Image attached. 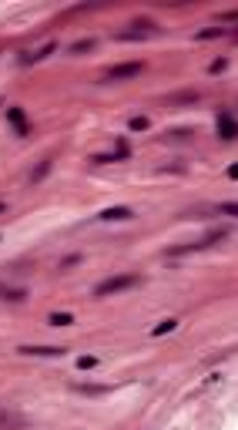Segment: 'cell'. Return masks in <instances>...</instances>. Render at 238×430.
I'll list each match as a JSON object with an SVG mask.
<instances>
[{
	"mask_svg": "<svg viewBox=\"0 0 238 430\" xmlns=\"http://www.w3.org/2000/svg\"><path fill=\"white\" fill-rule=\"evenodd\" d=\"M131 286H138V276H111V279L97 282L94 286V296H111V293H124V289H131Z\"/></svg>",
	"mask_w": 238,
	"mask_h": 430,
	"instance_id": "cell-1",
	"label": "cell"
},
{
	"mask_svg": "<svg viewBox=\"0 0 238 430\" xmlns=\"http://www.w3.org/2000/svg\"><path fill=\"white\" fill-rule=\"evenodd\" d=\"M228 235V229H215V232H208L205 239H198V242H191V245H181V249H171L168 256H181V252H198V249H208V245H215V242H221Z\"/></svg>",
	"mask_w": 238,
	"mask_h": 430,
	"instance_id": "cell-2",
	"label": "cell"
},
{
	"mask_svg": "<svg viewBox=\"0 0 238 430\" xmlns=\"http://www.w3.org/2000/svg\"><path fill=\"white\" fill-rule=\"evenodd\" d=\"M141 61H128V64H118V67H111L108 74H104V81H128V77H138L141 74Z\"/></svg>",
	"mask_w": 238,
	"mask_h": 430,
	"instance_id": "cell-3",
	"label": "cell"
},
{
	"mask_svg": "<svg viewBox=\"0 0 238 430\" xmlns=\"http://www.w3.org/2000/svg\"><path fill=\"white\" fill-rule=\"evenodd\" d=\"M154 31H158V27H154L151 20H134L131 31H121V34H118V40H141V37H151Z\"/></svg>",
	"mask_w": 238,
	"mask_h": 430,
	"instance_id": "cell-4",
	"label": "cell"
},
{
	"mask_svg": "<svg viewBox=\"0 0 238 430\" xmlns=\"http://www.w3.org/2000/svg\"><path fill=\"white\" fill-rule=\"evenodd\" d=\"M218 138L221 141L235 138V114H232V108H221L218 111Z\"/></svg>",
	"mask_w": 238,
	"mask_h": 430,
	"instance_id": "cell-5",
	"label": "cell"
},
{
	"mask_svg": "<svg viewBox=\"0 0 238 430\" xmlns=\"http://www.w3.org/2000/svg\"><path fill=\"white\" fill-rule=\"evenodd\" d=\"M128 155H131L128 145H124V141H118V148H114V151H108V155H94V162H97V165H108V162H124Z\"/></svg>",
	"mask_w": 238,
	"mask_h": 430,
	"instance_id": "cell-6",
	"label": "cell"
},
{
	"mask_svg": "<svg viewBox=\"0 0 238 430\" xmlns=\"http://www.w3.org/2000/svg\"><path fill=\"white\" fill-rule=\"evenodd\" d=\"M131 215H134V212H131L128 205H114V208H104V212H101L104 222H128Z\"/></svg>",
	"mask_w": 238,
	"mask_h": 430,
	"instance_id": "cell-7",
	"label": "cell"
},
{
	"mask_svg": "<svg viewBox=\"0 0 238 430\" xmlns=\"http://www.w3.org/2000/svg\"><path fill=\"white\" fill-rule=\"evenodd\" d=\"M24 356H64V346H20Z\"/></svg>",
	"mask_w": 238,
	"mask_h": 430,
	"instance_id": "cell-8",
	"label": "cell"
},
{
	"mask_svg": "<svg viewBox=\"0 0 238 430\" xmlns=\"http://www.w3.org/2000/svg\"><path fill=\"white\" fill-rule=\"evenodd\" d=\"M7 118H10V125H14V131H17V134H30L27 118H24V111H20V108H7Z\"/></svg>",
	"mask_w": 238,
	"mask_h": 430,
	"instance_id": "cell-9",
	"label": "cell"
},
{
	"mask_svg": "<svg viewBox=\"0 0 238 430\" xmlns=\"http://www.w3.org/2000/svg\"><path fill=\"white\" fill-rule=\"evenodd\" d=\"M198 98H202L198 91H178V94H168L165 104H195Z\"/></svg>",
	"mask_w": 238,
	"mask_h": 430,
	"instance_id": "cell-10",
	"label": "cell"
},
{
	"mask_svg": "<svg viewBox=\"0 0 238 430\" xmlns=\"http://www.w3.org/2000/svg\"><path fill=\"white\" fill-rule=\"evenodd\" d=\"M54 51H57V40H51V44H44L40 51H34V54H24V57H20V64H34V61H44V57H47V54H54Z\"/></svg>",
	"mask_w": 238,
	"mask_h": 430,
	"instance_id": "cell-11",
	"label": "cell"
},
{
	"mask_svg": "<svg viewBox=\"0 0 238 430\" xmlns=\"http://www.w3.org/2000/svg\"><path fill=\"white\" fill-rule=\"evenodd\" d=\"M215 37H225V27H205L195 34V40H215Z\"/></svg>",
	"mask_w": 238,
	"mask_h": 430,
	"instance_id": "cell-12",
	"label": "cell"
},
{
	"mask_svg": "<svg viewBox=\"0 0 238 430\" xmlns=\"http://www.w3.org/2000/svg\"><path fill=\"white\" fill-rule=\"evenodd\" d=\"M47 171H51V158H44V162H40V165L34 168V175H30V185H37V182H40V178H44Z\"/></svg>",
	"mask_w": 238,
	"mask_h": 430,
	"instance_id": "cell-13",
	"label": "cell"
},
{
	"mask_svg": "<svg viewBox=\"0 0 238 430\" xmlns=\"http://www.w3.org/2000/svg\"><path fill=\"white\" fill-rule=\"evenodd\" d=\"M175 326H178V319H165V323H158V326L151 330V336H165V333H171Z\"/></svg>",
	"mask_w": 238,
	"mask_h": 430,
	"instance_id": "cell-14",
	"label": "cell"
},
{
	"mask_svg": "<svg viewBox=\"0 0 238 430\" xmlns=\"http://www.w3.org/2000/svg\"><path fill=\"white\" fill-rule=\"evenodd\" d=\"M151 128V121H148L145 114H138V118H131L128 121V131H148Z\"/></svg>",
	"mask_w": 238,
	"mask_h": 430,
	"instance_id": "cell-15",
	"label": "cell"
},
{
	"mask_svg": "<svg viewBox=\"0 0 238 430\" xmlns=\"http://www.w3.org/2000/svg\"><path fill=\"white\" fill-rule=\"evenodd\" d=\"M47 323H51V326H71L74 316H71V313H51V319H47Z\"/></svg>",
	"mask_w": 238,
	"mask_h": 430,
	"instance_id": "cell-16",
	"label": "cell"
},
{
	"mask_svg": "<svg viewBox=\"0 0 238 430\" xmlns=\"http://www.w3.org/2000/svg\"><path fill=\"white\" fill-rule=\"evenodd\" d=\"M84 51H94V40L88 37V40H74L71 44V54H84Z\"/></svg>",
	"mask_w": 238,
	"mask_h": 430,
	"instance_id": "cell-17",
	"label": "cell"
},
{
	"mask_svg": "<svg viewBox=\"0 0 238 430\" xmlns=\"http://www.w3.org/2000/svg\"><path fill=\"white\" fill-rule=\"evenodd\" d=\"M27 293L24 289H7V286H0V299H24Z\"/></svg>",
	"mask_w": 238,
	"mask_h": 430,
	"instance_id": "cell-18",
	"label": "cell"
},
{
	"mask_svg": "<svg viewBox=\"0 0 238 430\" xmlns=\"http://www.w3.org/2000/svg\"><path fill=\"white\" fill-rule=\"evenodd\" d=\"M97 366V356H81L77 360V370H94Z\"/></svg>",
	"mask_w": 238,
	"mask_h": 430,
	"instance_id": "cell-19",
	"label": "cell"
},
{
	"mask_svg": "<svg viewBox=\"0 0 238 430\" xmlns=\"http://www.w3.org/2000/svg\"><path fill=\"white\" fill-rule=\"evenodd\" d=\"M225 67H228V61H225V57H218V61H211V64H208V74H221Z\"/></svg>",
	"mask_w": 238,
	"mask_h": 430,
	"instance_id": "cell-20",
	"label": "cell"
},
{
	"mask_svg": "<svg viewBox=\"0 0 238 430\" xmlns=\"http://www.w3.org/2000/svg\"><path fill=\"white\" fill-rule=\"evenodd\" d=\"M221 212H225V215H238V205H235V202H225Z\"/></svg>",
	"mask_w": 238,
	"mask_h": 430,
	"instance_id": "cell-21",
	"label": "cell"
},
{
	"mask_svg": "<svg viewBox=\"0 0 238 430\" xmlns=\"http://www.w3.org/2000/svg\"><path fill=\"white\" fill-rule=\"evenodd\" d=\"M74 262H81V256H67V259H64V262H60V269H71V265H74Z\"/></svg>",
	"mask_w": 238,
	"mask_h": 430,
	"instance_id": "cell-22",
	"label": "cell"
},
{
	"mask_svg": "<svg viewBox=\"0 0 238 430\" xmlns=\"http://www.w3.org/2000/svg\"><path fill=\"white\" fill-rule=\"evenodd\" d=\"M3 208H7V205H3V202H0V212H3Z\"/></svg>",
	"mask_w": 238,
	"mask_h": 430,
	"instance_id": "cell-23",
	"label": "cell"
}]
</instances>
